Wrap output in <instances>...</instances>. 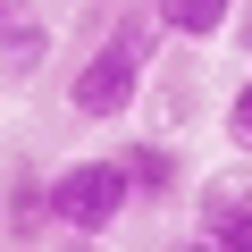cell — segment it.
I'll return each instance as SVG.
<instances>
[{
  "mask_svg": "<svg viewBox=\"0 0 252 252\" xmlns=\"http://www.w3.org/2000/svg\"><path fill=\"white\" fill-rule=\"evenodd\" d=\"M160 26H152V9H126V17H109L101 26V42L67 67V118H84V126H109V118H135V101H143V84H152V59H160Z\"/></svg>",
  "mask_w": 252,
  "mask_h": 252,
  "instance_id": "1",
  "label": "cell"
},
{
  "mask_svg": "<svg viewBox=\"0 0 252 252\" xmlns=\"http://www.w3.org/2000/svg\"><path fill=\"white\" fill-rule=\"evenodd\" d=\"M126 210H135V185H126L118 152H84L67 168H51V235H109L126 227Z\"/></svg>",
  "mask_w": 252,
  "mask_h": 252,
  "instance_id": "2",
  "label": "cell"
},
{
  "mask_svg": "<svg viewBox=\"0 0 252 252\" xmlns=\"http://www.w3.org/2000/svg\"><path fill=\"white\" fill-rule=\"evenodd\" d=\"M185 202H193V235H219L227 252H235V244H252V160L210 168Z\"/></svg>",
  "mask_w": 252,
  "mask_h": 252,
  "instance_id": "3",
  "label": "cell"
},
{
  "mask_svg": "<svg viewBox=\"0 0 252 252\" xmlns=\"http://www.w3.org/2000/svg\"><path fill=\"white\" fill-rule=\"evenodd\" d=\"M118 168H126V185H135V210H168V202L193 193L185 152H177L168 135H126V143H118Z\"/></svg>",
  "mask_w": 252,
  "mask_h": 252,
  "instance_id": "4",
  "label": "cell"
},
{
  "mask_svg": "<svg viewBox=\"0 0 252 252\" xmlns=\"http://www.w3.org/2000/svg\"><path fill=\"white\" fill-rule=\"evenodd\" d=\"M0 227H9L17 244H51V168L17 160L9 177H0Z\"/></svg>",
  "mask_w": 252,
  "mask_h": 252,
  "instance_id": "5",
  "label": "cell"
},
{
  "mask_svg": "<svg viewBox=\"0 0 252 252\" xmlns=\"http://www.w3.org/2000/svg\"><path fill=\"white\" fill-rule=\"evenodd\" d=\"M42 67H51V17L17 9L9 26H0V84H34Z\"/></svg>",
  "mask_w": 252,
  "mask_h": 252,
  "instance_id": "6",
  "label": "cell"
},
{
  "mask_svg": "<svg viewBox=\"0 0 252 252\" xmlns=\"http://www.w3.org/2000/svg\"><path fill=\"white\" fill-rule=\"evenodd\" d=\"M235 9H244V0H152V26L168 42H219L235 26Z\"/></svg>",
  "mask_w": 252,
  "mask_h": 252,
  "instance_id": "7",
  "label": "cell"
},
{
  "mask_svg": "<svg viewBox=\"0 0 252 252\" xmlns=\"http://www.w3.org/2000/svg\"><path fill=\"white\" fill-rule=\"evenodd\" d=\"M219 135H227V152H235V160H252V76L227 93V109H219Z\"/></svg>",
  "mask_w": 252,
  "mask_h": 252,
  "instance_id": "8",
  "label": "cell"
},
{
  "mask_svg": "<svg viewBox=\"0 0 252 252\" xmlns=\"http://www.w3.org/2000/svg\"><path fill=\"white\" fill-rule=\"evenodd\" d=\"M168 252H227V244H219V235H193V227H185V235H177Z\"/></svg>",
  "mask_w": 252,
  "mask_h": 252,
  "instance_id": "9",
  "label": "cell"
},
{
  "mask_svg": "<svg viewBox=\"0 0 252 252\" xmlns=\"http://www.w3.org/2000/svg\"><path fill=\"white\" fill-rule=\"evenodd\" d=\"M235 42H244V59H252V0H244V9H235V26H227Z\"/></svg>",
  "mask_w": 252,
  "mask_h": 252,
  "instance_id": "10",
  "label": "cell"
},
{
  "mask_svg": "<svg viewBox=\"0 0 252 252\" xmlns=\"http://www.w3.org/2000/svg\"><path fill=\"white\" fill-rule=\"evenodd\" d=\"M42 252H101V244H93V235H51Z\"/></svg>",
  "mask_w": 252,
  "mask_h": 252,
  "instance_id": "11",
  "label": "cell"
},
{
  "mask_svg": "<svg viewBox=\"0 0 252 252\" xmlns=\"http://www.w3.org/2000/svg\"><path fill=\"white\" fill-rule=\"evenodd\" d=\"M17 9H26V0H0V26H9V17H17Z\"/></svg>",
  "mask_w": 252,
  "mask_h": 252,
  "instance_id": "12",
  "label": "cell"
},
{
  "mask_svg": "<svg viewBox=\"0 0 252 252\" xmlns=\"http://www.w3.org/2000/svg\"><path fill=\"white\" fill-rule=\"evenodd\" d=\"M0 244H9V227H0Z\"/></svg>",
  "mask_w": 252,
  "mask_h": 252,
  "instance_id": "13",
  "label": "cell"
},
{
  "mask_svg": "<svg viewBox=\"0 0 252 252\" xmlns=\"http://www.w3.org/2000/svg\"><path fill=\"white\" fill-rule=\"evenodd\" d=\"M235 252H252V244H235Z\"/></svg>",
  "mask_w": 252,
  "mask_h": 252,
  "instance_id": "14",
  "label": "cell"
}]
</instances>
